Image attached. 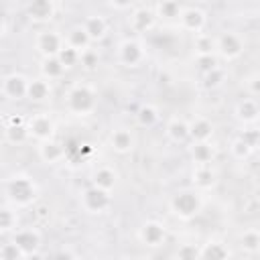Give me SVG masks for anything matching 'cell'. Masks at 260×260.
Segmentation results:
<instances>
[{"label": "cell", "mask_w": 260, "mask_h": 260, "mask_svg": "<svg viewBox=\"0 0 260 260\" xmlns=\"http://www.w3.org/2000/svg\"><path fill=\"white\" fill-rule=\"evenodd\" d=\"M79 207L87 215H104L112 207V191L100 189L95 185H87L79 191Z\"/></svg>", "instance_id": "4"}, {"label": "cell", "mask_w": 260, "mask_h": 260, "mask_svg": "<svg viewBox=\"0 0 260 260\" xmlns=\"http://www.w3.org/2000/svg\"><path fill=\"white\" fill-rule=\"evenodd\" d=\"M242 138H246L256 150L260 148V126L258 124H252V126H246L242 132H240Z\"/></svg>", "instance_id": "41"}, {"label": "cell", "mask_w": 260, "mask_h": 260, "mask_svg": "<svg viewBox=\"0 0 260 260\" xmlns=\"http://www.w3.org/2000/svg\"><path fill=\"white\" fill-rule=\"evenodd\" d=\"M246 91H248V95L260 100V73H252L246 79Z\"/></svg>", "instance_id": "42"}, {"label": "cell", "mask_w": 260, "mask_h": 260, "mask_svg": "<svg viewBox=\"0 0 260 260\" xmlns=\"http://www.w3.org/2000/svg\"><path fill=\"white\" fill-rule=\"evenodd\" d=\"M65 47V35L55 28H43L35 37V51L41 57H57Z\"/></svg>", "instance_id": "10"}, {"label": "cell", "mask_w": 260, "mask_h": 260, "mask_svg": "<svg viewBox=\"0 0 260 260\" xmlns=\"http://www.w3.org/2000/svg\"><path fill=\"white\" fill-rule=\"evenodd\" d=\"M167 225L158 219H146L140 223L138 232H136V238L138 242L144 246V248H160L167 244Z\"/></svg>", "instance_id": "9"}, {"label": "cell", "mask_w": 260, "mask_h": 260, "mask_svg": "<svg viewBox=\"0 0 260 260\" xmlns=\"http://www.w3.org/2000/svg\"><path fill=\"white\" fill-rule=\"evenodd\" d=\"M0 258H2V260H24L26 254H24V250H22L16 242L8 240V242H4V244L0 246Z\"/></svg>", "instance_id": "36"}, {"label": "cell", "mask_w": 260, "mask_h": 260, "mask_svg": "<svg viewBox=\"0 0 260 260\" xmlns=\"http://www.w3.org/2000/svg\"><path fill=\"white\" fill-rule=\"evenodd\" d=\"M134 2H136V0H108L110 8H114V10H118V12L130 10V8L134 6Z\"/></svg>", "instance_id": "44"}, {"label": "cell", "mask_w": 260, "mask_h": 260, "mask_svg": "<svg viewBox=\"0 0 260 260\" xmlns=\"http://www.w3.org/2000/svg\"><path fill=\"white\" fill-rule=\"evenodd\" d=\"M215 134V124L205 118V116H193L189 120V136L191 142H199V140H211Z\"/></svg>", "instance_id": "23"}, {"label": "cell", "mask_w": 260, "mask_h": 260, "mask_svg": "<svg viewBox=\"0 0 260 260\" xmlns=\"http://www.w3.org/2000/svg\"><path fill=\"white\" fill-rule=\"evenodd\" d=\"M244 49H246L244 39L234 30H225V32L215 37V53L225 63H232V61L240 59L244 55Z\"/></svg>", "instance_id": "6"}, {"label": "cell", "mask_w": 260, "mask_h": 260, "mask_svg": "<svg viewBox=\"0 0 260 260\" xmlns=\"http://www.w3.org/2000/svg\"><path fill=\"white\" fill-rule=\"evenodd\" d=\"M254 150H256V148H254L246 138H242L240 134L234 136L232 142H230V154H232L236 160H248V158L254 154Z\"/></svg>", "instance_id": "32"}, {"label": "cell", "mask_w": 260, "mask_h": 260, "mask_svg": "<svg viewBox=\"0 0 260 260\" xmlns=\"http://www.w3.org/2000/svg\"><path fill=\"white\" fill-rule=\"evenodd\" d=\"M18 223H20L18 207L4 201L2 207H0V232H2V236H10L14 230H18L20 228Z\"/></svg>", "instance_id": "27"}, {"label": "cell", "mask_w": 260, "mask_h": 260, "mask_svg": "<svg viewBox=\"0 0 260 260\" xmlns=\"http://www.w3.org/2000/svg\"><path fill=\"white\" fill-rule=\"evenodd\" d=\"M230 256H232V250L221 240H207V242L199 244V258L223 260V258H230Z\"/></svg>", "instance_id": "28"}, {"label": "cell", "mask_w": 260, "mask_h": 260, "mask_svg": "<svg viewBox=\"0 0 260 260\" xmlns=\"http://www.w3.org/2000/svg\"><path fill=\"white\" fill-rule=\"evenodd\" d=\"M30 138L26 124L24 126H4V142L10 146H18Z\"/></svg>", "instance_id": "35"}, {"label": "cell", "mask_w": 260, "mask_h": 260, "mask_svg": "<svg viewBox=\"0 0 260 260\" xmlns=\"http://www.w3.org/2000/svg\"><path fill=\"white\" fill-rule=\"evenodd\" d=\"M175 256L181 260H197L199 258V246L197 244H181L177 248Z\"/></svg>", "instance_id": "40"}, {"label": "cell", "mask_w": 260, "mask_h": 260, "mask_svg": "<svg viewBox=\"0 0 260 260\" xmlns=\"http://www.w3.org/2000/svg\"><path fill=\"white\" fill-rule=\"evenodd\" d=\"M79 65H81L85 71H95L98 65H100V53H98L95 49L89 47L87 51L81 53V61H79Z\"/></svg>", "instance_id": "39"}, {"label": "cell", "mask_w": 260, "mask_h": 260, "mask_svg": "<svg viewBox=\"0 0 260 260\" xmlns=\"http://www.w3.org/2000/svg\"><path fill=\"white\" fill-rule=\"evenodd\" d=\"M240 246L242 250H246L248 254H256L260 252V230L258 228H248L240 234Z\"/></svg>", "instance_id": "33"}, {"label": "cell", "mask_w": 260, "mask_h": 260, "mask_svg": "<svg viewBox=\"0 0 260 260\" xmlns=\"http://www.w3.org/2000/svg\"><path fill=\"white\" fill-rule=\"evenodd\" d=\"M37 154H39L41 162H45L49 167H55V165H59V162L65 160L67 148H65V144L61 140L49 138V140H43V142L37 144Z\"/></svg>", "instance_id": "14"}, {"label": "cell", "mask_w": 260, "mask_h": 260, "mask_svg": "<svg viewBox=\"0 0 260 260\" xmlns=\"http://www.w3.org/2000/svg\"><path fill=\"white\" fill-rule=\"evenodd\" d=\"M28 81L30 77H26L20 71H12L6 73L2 77V95L8 102H22L26 100V91H28Z\"/></svg>", "instance_id": "11"}, {"label": "cell", "mask_w": 260, "mask_h": 260, "mask_svg": "<svg viewBox=\"0 0 260 260\" xmlns=\"http://www.w3.org/2000/svg\"><path fill=\"white\" fill-rule=\"evenodd\" d=\"M193 53L195 55L215 53V37L209 35V32H197V35H193Z\"/></svg>", "instance_id": "34"}, {"label": "cell", "mask_w": 260, "mask_h": 260, "mask_svg": "<svg viewBox=\"0 0 260 260\" xmlns=\"http://www.w3.org/2000/svg\"><path fill=\"white\" fill-rule=\"evenodd\" d=\"M152 8L160 20H179L181 10H183L179 0H156V4Z\"/></svg>", "instance_id": "31"}, {"label": "cell", "mask_w": 260, "mask_h": 260, "mask_svg": "<svg viewBox=\"0 0 260 260\" xmlns=\"http://www.w3.org/2000/svg\"><path fill=\"white\" fill-rule=\"evenodd\" d=\"M189 156L193 165H211L215 160V146L211 140H199L189 144Z\"/></svg>", "instance_id": "24"}, {"label": "cell", "mask_w": 260, "mask_h": 260, "mask_svg": "<svg viewBox=\"0 0 260 260\" xmlns=\"http://www.w3.org/2000/svg\"><path fill=\"white\" fill-rule=\"evenodd\" d=\"M165 136L171 142H175V144L191 142V136H189V120H185L183 116H171L165 122Z\"/></svg>", "instance_id": "19"}, {"label": "cell", "mask_w": 260, "mask_h": 260, "mask_svg": "<svg viewBox=\"0 0 260 260\" xmlns=\"http://www.w3.org/2000/svg\"><path fill=\"white\" fill-rule=\"evenodd\" d=\"M156 20H158V16H156L154 8H150V6H136V8H132L128 24H130V28L134 32L142 35V32H150L156 26Z\"/></svg>", "instance_id": "15"}, {"label": "cell", "mask_w": 260, "mask_h": 260, "mask_svg": "<svg viewBox=\"0 0 260 260\" xmlns=\"http://www.w3.org/2000/svg\"><path fill=\"white\" fill-rule=\"evenodd\" d=\"M26 116L22 114H6L4 116V126H24L26 124Z\"/></svg>", "instance_id": "43"}, {"label": "cell", "mask_w": 260, "mask_h": 260, "mask_svg": "<svg viewBox=\"0 0 260 260\" xmlns=\"http://www.w3.org/2000/svg\"><path fill=\"white\" fill-rule=\"evenodd\" d=\"M167 207H169L171 215L177 217L179 221H191L203 209V195L195 187L193 189H179L169 197Z\"/></svg>", "instance_id": "3"}, {"label": "cell", "mask_w": 260, "mask_h": 260, "mask_svg": "<svg viewBox=\"0 0 260 260\" xmlns=\"http://www.w3.org/2000/svg\"><path fill=\"white\" fill-rule=\"evenodd\" d=\"M179 26L191 35L203 32L207 26V14L199 6H183L181 16H179Z\"/></svg>", "instance_id": "13"}, {"label": "cell", "mask_w": 260, "mask_h": 260, "mask_svg": "<svg viewBox=\"0 0 260 260\" xmlns=\"http://www.w3.org/2000/svg\"><path fill=\"white\" fill-rule=\"evenodd\" d=\"M10 240H12V242H16V244L24 250L26 258H39V256H41L43 234H41V230H39V228H35V225L18 228V230H14V232L10 234Z\"/></svg>", "instance_id": "7"}, {"label": "cell", "mask_w": 260, "mask_h": 260, "mask_svg": "<svg viewBox=\"0 0 260 260\" xmlns=\"http://www.w3.org/2000/svg\"><path fill=\"white\" fill-rule=\"evenodd\" d=\"M225 81H228V71H225L223 65H219V67H215V69H211V71H207V73H201L199 85H201V89H205V91H215V89H219Z\"/></svg>", "instance_id": "30"}, {"label": "cell", "mask_w": 260, "mask_h": 260, "mask_svg": "<svg viewBox=\"0 0 260 260\" xmlns=\"http://www.w3.org/2000/svg\"><path fill=\"white\" fill-rule=\"evenodd\" d=\"M65 108L77 118L91 116L98 108V89L87 81H75L65 91Z\"/></svg>", "instance_id": "2"}, {"label": "cell", "mask_w": 260, "mask_h": 260, "mask_svg": "<svg viewBox=\"0 0 260 260\" xmlns=\"http://www.w3.org/2000/svg\"><path fill=\"white\" fill-rule=\"evenodd\" d=\"M53 95V81L41 77H32L28 81V91H26V100L32 104H45L49 102Z\"/></svg>", "instance_id": "22"}, {"label": "cell", "mask_w": 260, "mask_h": 260, "mask_svg": "<svg viewBox=\"0 0 260 260\" xmlns=\"http://www.w3.org/2000/svg\"><path fill=\"white\" fill-rule=\"evenodd\" d=\"M118 179H120L118 171L110 165H100L89 175V183L100 187V189H106V191H114L116 185H118Z\"/></svg>", "instance_id": "21"}, {"label": "cell", "mask_w": 260, "mask_h": 260, "mask_svg": "<svg viewBox=\"0 0 260 260\" xmlns=\"http://www.w3.org/2000/svg\"><path fill=\"white\" fill-rule=\"evenodd\" d=\"M258 126H260V118H258Z\"/></svg>", "instance_id": "45"}, {"label": "cell", "mask_w": 260, "mask_h": 260, "mask_svg": "<svg viewBox=\"0 0 260 260\" xmlns=\"http://www.w3.org/2000/svg\"><path fill=\"white\" fill-rule=\"evenodd\" d=\"M134 122H136V126H140V128H144V130L154 128V126L160 122V110H158L154 104L144 102V104L138 106V110H136V114H134Z\"/></svg>", "instance_id": "25"}, {"label": "cell", "mask_w": 260, "mask_h": 260, "mask_svg": "<svg viewBox=\"0 0 260 260\" xmlns=\"http://www.w3.org/2000/svg\"><path fill=\"white\" fill-rule=\"evenodd\" d=\"M2 193H4V201L12 203L18 209H24V207H32L39 201L41 187L30 175L14 173L2 181Z\"/></svg>", "instance_id": "1"}, {"label": "cell", "mask_w": 260, "mask_h": 260, "mask_svg": "<svg viewBox=\"0 0 260 260\" xmlns=\"http://www.w3.org/2000/svg\"><path fill=\"white\" fill-rule=\"evenodd\" d=\"M108 146L120 156L130 154L134 150V146H136V136L128 126H116L108 134Z\"/></svg>", "instance_id": "12"}, {"label": "cell", "mask_w": 260, "mask_h": 260, "mask_svg": "<svg viewBox=\"0 0 260 260\" xmlns=\"http://www.w3.org/2000/svg\"><path fill=\"white\" fill-rule=\"evenodd\" d=\"M57 57L61 59V63H63L67 69H73V67H75V65H79V61H81V53H79L77 49L69 47L67 43H65V47L61 49V53H59Z\"/></svg>", "instance_id": "38"}, {"label": "cell", "mask_w": 260, "mask_h": 260, "mask_svg": "<svg viewBox=\"0 0 260 260\" xmlns=\"http://www.w3.org/2000/svg\"><path fill=\"white\" fill-rule=\"evenodd\" d=\"M81 24H83V28H85V32H87V37L93 45L102 43L110 32V22L102 14H89V16L83 18Z\"/></svg>", "instance_id": "20"}, {"label": "cell", "mask_w": 260, "mask_h": 260, "mask_svg": "<svg viewBox=\"0 0 260 260\" xmlns=\"http://www.w3.org/2000/svg\"><path fill=\"white\" fill-rule=\"evenodd\" d=\"M191 185L201 193L203 191H211L217 185V171L211 165H193Z\"/></svg>", "instance_id": "18"}, {"label": "cell", "mask_w": 260, "mask_h": 260, "mask_svg": "<svg viewBox=\"0 0 260 260\" xmlns=\"http://www.w3.org/2000/svg\"><path fill=\"white\" fill-rule=\"evenodd\" d=\"M234 118L244 124V126H252V124H258V118H260V100L258 98H242L236 106H234Z\"/></svg>", "instance_id": "16"}, {"label": "cell", "mask_w": 260, "mask_h": 260, "mask_svg": "<svg viewBox=\"0 0 260 260\" xmlns=\"http://www.w3.org/2000/svg\"><path fill=\"white\" fill-rule=\"evenodd\" d=\"M26 128L32 140L43 142L49 138H55L57 132V122L49 112H35L32 116H28L26 120Z\"/></svg>", "instance_id": "8"}, {"label": "cell", "mask_w": 260, "mask_h": 260, "mask_svg": "<svg viewBox=\"0 0 260 260\" xmlns=\"http://www.w3.org/2000/svg\"><path fill=\"white\" fill-rule=\"evenodd\" d=\"M55 12H57L55 0H28V4H26V16H28V20H32L37 24L51 22Z\"/></svg>", "instance_id": "17"}, {"label": "cell", "mask_w": 260, "mask_h": 260, "mask_svg": "<svg viewBox=\"0 0 260 260\" xmlns=\"http://www.w3.org/2000/svg\"><path fill=\"white\" fill-rule=\"evenodd\" d=\"M39 71L45 79L49 81H59L65 77V73L69 71L59 57H41V65H39Z\"/></svg>", "instance_id": "26"}, {"label": "cell", "mask_w": 260, "mask_h": 260, "mask_svg": "<svg viewBox=\"0 0 260 260\" xmlns=\"http://www.w3.org/2000/svg\"><path fill=\"white\" fill-rule=\"evenodd\" d=\"M258 150H260V148H258Z\"/></svg>", "instance_id": "46"}, {"label": "cell", "mask_w": 260, "mask_h": 260, "mask_svg": "<svg viewBox=\"0 0 260 260\" xmlns=\"http://www.w3.org/2000/svg\"><path fill=\"white\" fill-rule=\"evenodd\" d=\"M195 65L199 69V73H207L215 67L221 65V59L217 57V53H207V55H195Z\"/></svg>", "instance_id": "37"}, {"label": "cell", "mask_w": 260, "mask_h": 260, "mask_svg": "<svg viewBox=\"0 0 260 260\" xmlns=\"http://www.w3.org/2000/svg\"><path fill=\"white\" fill-rule=\"evenodd\" d=\"M116 59L122 67L126 69H136L144 63L146 59V49H144V43L136 37H126L118 43L116 47Z\"/></svg>", "instance_id": "5"}, {"label": "cell", "mask_w": 260, "mask_h": 260, "mask_svg": "<svg viewBox=\"0 0 260 260\" xmlns=\"http://www.w3.org/2000/svg\"><path fill=\"white\" fill-rule=\"evenodd\" d=\"M65 43L69 45V47H73V49H77L79 53H83V51H87L93 43L89 41V37H87V32H85V28H83V24H75V26H71L67 32H65Z\"/></svg>", "instance_id": "29"}]
</instances>
